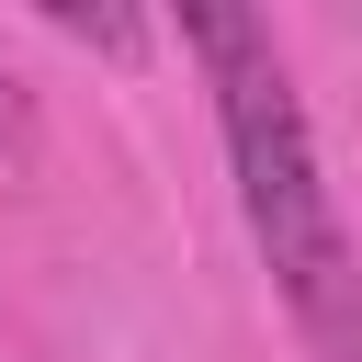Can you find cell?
I'll return each mask as SVG.
<instances>
[{
	"label": "cell",
	"mask_w": 362,
	"mask_h": 362,
	"mask_svg": "<svg viewBox=\"0 0 362 362\" xmlns=\"http://www.w3.org/2000/svg\"><path fill=\"white\" fill-rule=\"evenodd\" d=\"M181 34H192L204 68H215L238 215H249V238H260V260H272L305 351H317V362H362V260H351V226H339V204H328V181H317V136H305V102H294V79H283L272 23L204 0V11H181Z\"/></svg>",
	"instance_id": "6da1fadb"
}]
</instances>
